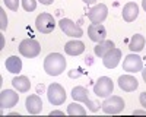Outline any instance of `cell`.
Returning <instances> with one entry per match:
<instances>
[{"label":"cell","instance_id":"603a6c76","mask_svg":"<svg viewBox=\"0 0 146 117\" xmlns=\"http://www.w3.org/2000/svg\"><path fill=\"white\" fill-rule=\"evenodd\" d=\"M22 6L27 12H34L36 9V0H22Z\"/></svg>","mask_w":146,"mask_h":117},{"label":"cell","instance_id":"8fae6325","mask_svg":"<svg viewBox=\"0 0 146 117\" xmlns=\"http://www.w3.org/2000/svg\"><path fill=\"white\" fill-rule=\"evenodd\" d=\"M19 101V95L12 91V89H5L0 94V107L2 108H12L15 107Z\"/></svg>","mask_w":146,"mask_h":117},{"label":"cell","instance_id":"1f68e13d","mask_svg":"<svg viewBox=\"0 0 146 117\" xmlns=\"http://www.w3.org/2000/svg\"><path fill=\"white\" fill-rule=\"evenodd\" d=\"M135 114H146V111H139L137 110V111H135Z\"/></svg>","mask_w":146,"mask_h":117},{"label":"cell","instance_id":"7c38bea8","mask_svg":"<svg viewBox=\"0 0 146 117\" xmlns=\"http://www.w3.org/2000/svg\"><path fill=\"white\" fill-rule=\"evenodd\" d=\"M89 38L95 43H101L107 38V29L102 23H91L88 28Z\"/></svg>","mask_w":146,"mask_h":117},{"label":"cell","instance_id":"9a60e30c","mask_svg":"<svg viewBox=\"0 0 146 117\" xmlns=\"http://www.w3.org/2000/svg\"><path fill=\"white\" fill-rule=\"evenodd\" d=\"M25 105H27V110H28L29 114H40L41 110H42V101L38 95H35V94L27 97Z\"/></svg>","mask_w":146,"mask_h":117},{"label":"cell","instance_id":"f546056e","mask_svg":"<svg viewBox=\"0 0 146 117\" xmlns=\"http://www.w3.org/2000/svg\"><path fill=\"white\" fill-rule=\"evenodd\" d=\"M142 76H143V80L146 82V67H145V69H142Z\"/></svg>","mask_w":146,"mask_h":117},{"label":"cell","instance_id":"4fadbf2b","mask_svg":"<svg viewBox=\"0 0 146 117\" xmlns=\"http://www.w3.org/2000/svg\"><path fill=\"white\" fill-rule=\"evenodd\" d=\"M120 60H121V50H118V49H111L110 50L104 57H102V63H104V66L107 67V69H114V67H117L118 66V63H120Z\"/></svg>","mask_w":146,"mask_h":117},{"label":"cell","instance_id":"44dd1931","mask_svg":"<svg viewBox=\"0 0 146 117\" xmlns=\"http://www.w3.org/2000/svg\"><path fill=\"white\" fill-rule=\"evenodd\" d=\"M111 49H114V43L111 40H104V41H101V43H98L95 45L94 51H95V56H98V57L102 58Z\"/></svg>","mask_w":146,"mask_h":117},{"label":"cell","instance_id":"9c48e42d","mask_svg":"<svg viewBox=\"0 0 146 117\" xmlns=\"http://www.w3.org/2000/svg\"><path fill=\"white\" fill-rule=\"evenodd\" d=\"M123 69L129 73H136V72H142L143 69V60L142 57L137 54H129L126 56V58L123 60Z\"/></svg>","mask_w":146,"mask_h":117},{"label":"cell","instance_id":"6da1fadb","mask_svg":"<svg viewBox=\"0 0 146 117\" xmlns=\"http://www.w3.org/2000/svg\"><path fill=\"white\" fill-rule=\"evenodd\" d=\"M66 69V58L60 53H51L44 60V70L50 76H58Z\"/></svg>","mask_w":146,"mask_h":117},{"label":"cell","instance_id":"ba28073f","mask_svg":"<svg viewBox=\"0 0 146 117\" xmlns=\"http://www.w3.org/2000/svg\"><path fill=\"white\" fill-rule=\"evenodd\" d=\"M58 25H60V28H62V31H63L66 35H69V37H73V38H80L82 35H83L82 28L78 25V23L73 22L72 19H69V18H63V19H60Z\"/></svg>","mask_w":146,"mask_h":117},{"label":"cell","instance_id":"8992f818","mask_svg":"<svg viewBox=\"0 0 146 117\" xmlns=\"http://www.w3.org/2000/svg\"><path fill=\"white\" fill-rule=\"evenodd\" d=\"M47 97L53 105H62L66 101V91L60 84H51L47 89Z\"/></svg>","mask_w":146,"mask_h":117},{"label":"cell","instance_id":"3957f363","mask_svg":"<svg viewBox=\"0 0 146 117\" xmlns=\"http://www.w3.org/2000/svg\"><path fill=\"white\" fill-rule=\"evenodd\" d=\"M72 97H73V100L78 101V102L86 104L88 108H89L91 111H94V113L100 110V104H96V102L91 101L89 92H88V89L85 88V86H75V88L72 89Z\"/></svg>","mask_w":146,"mask_h":117},{"label":"cell","instance_id":"7402d4cb","mask_svg":"<svg viewBox=\"0 0 146 117\" xmlns=\"http://www.w3.org/2000/svg\"><path fill=\"white\" fill-rule=\"evenodd\" d=\"M67 114L69 116H85L86 114V110H85L82 105H79L78 101H76V102H72V104L67 105Z\"/></svg>","mask_w":146,"mask_h":117},{"label":"cell","instance_id":"e0dca14e","mask_svg":"<svg viewBox=\"0 0 146 117\" xmlns=\"http://www.w3.org/2000/svg\"><path fill=\"white\" fill-rule=\"evenodd\" d=\"M64 51L69 56H79V54H82L85 51V44L82 41H78V40L69 41L64 45Z\"/></svg>","mask_w":146,"mask_h":117},{"label":"cell","instance_id":"277c9868","mask_svg":"<svg viewBox=\"0 0 146 117\" xmlns=\"http://www.w3.org/2000/svg\"><path fill=\"white\" fill-rule=\"evenodd\" d=\"M113 89H114V84H113L111 78H108V76H101L94 85V94L100 98L110 97L113 94Z\"/></svg>","mask_w":146,"mask_h":117},{"label":"cell","instance_id":"484cf974","mask_svg":"<svg viewBox=\"0 0 146 117\" xmlns=\"http://www.w3.org/2000/svg\"><path fill=\"white\" fill-rule=\"evenodd\" d=\"M139 101H140V104L143 105V107L146 108V92H142V94H140V97H139Z\"/></svg>","mask_w":146,"mask_h":117},{"label":"cell","instance_id":"f1b7e54d","mask_svg":"<svg viewBox=\"0 0 146 117\" xmlns=\"http://www.w3.org/2000/svg\"><path fill=\"white\" fill-rule=\"evenodd\" d=\"M96 2H98V0H83V3H86V5H94Z\"/></svg>","mask_w":146,"mask_h":117},{"label":"cell","instance_id":"4dcf8cb0","mask_svg":"<svg viewBox=\"0 0 146 117\" xmlns=\"http://www.w3.org/2000/svg\"><path fill=\"white\" fill-rule=\"evenodd\" d=\"M142 6H143V9H145V12H146V0H142Z\"/></svg>","mask_w":146,"mask_h":117},{"label":"cell","instance_id":"d6986e66","mask_svg":"<svg viewBox=\"0 0 146 117\" xmlns=\"http://www.w3.org/2000/svg\"><path fill=\"white\" fill-rule=\"evenodd\" d=\"M12 85L19 92H28L31 88V80L27 76H16L12 79Z\"/></svg>","mask_w":146,"mask_h":117},{"label":"cell","instance_id":"83f0119b","mask_svg":"<svg viewBox=\"0 0 146 117\" xmlns=\"http://www.w3.org/2000/svg\"><path fill=\"white\" fill-rule=\"evenodd\" d=\"M63 114H64L63 111H58V110H54V111L50 113V116H63Z\"/></svg>","mask_w":146,"mask_h":117},{"label":"cell","instance_id":"52a82bcc","mask_svg":"<svg viewBox=\"0 0 146 117\" xmlns=\"http://www.w3.org/2000/svg\"><path fill=\"white\" fill-rule=\"evenodd\" d=\"M35 27L41 34H50L53 32L54 27H56V22H54V18L53 15L50 13H40L35 19Z\"/></svg>","mask_w":146,"mask_h":117},{"label":"cell","instance_id":"d4e9b609","mask_svg":"<svg viewBox=\"0 0 146 117\" xmlns=\"http://www.w3.org/2000/svg\"><path fill=\"white\" fill-rule=\"evenodd\" d=\"M0 15H2V23H0V28H2V31H5L6 27H7V18L5 15V10L3 9H0Z\"/></svg>","mask_w":146,"mask_h":117},{"label":"cell","instance_id":"5bb4252c","mask_svg":"<svg viewBox=\"0 0 146 117\" xmlns=\"http://www.w3.org/2000/svg\"><path fill=\"white\" fill-rule=\"evenodd\" d=\"M118 86L126 92H133V91L137 89L139 82L135 76H131V75H121L118 78Z\"/></svg>","mask_w":146,"mask_h":117},{"label":"cell","instance_id":"ffe728a7","mask_svg":"<svg viewBox=\"0 0 146 117\" xmlns=\"http://www.w3.org/2000/svg\"><path fill=\"white\" fill-rule=\"evenodd\" d=\"M143 47H145V37L140 34H135L131 37L130 43H129V49L131 53H139L143 50Z\"/></svg>","mask_w":146,"mask_h":117},{"label":"cell","instance_id":"ac0fdd59","mask_svg":"<svg viewBox=\"0 0 146 117\" xmlns=\"http://www.w3.org/2000/svg\"><path fill=\"white\" fill-rule=\"evenodd\" d=\"M5 66H6V70H9L10 73H19L22 70V60L18 56H10L6 58Z\"/></svg>","mask_w":146,"mask_h":117},{"label":"cell","instance_id":"cb8c5ba5","mask_svg":"<svg viewBox=\"0 0 146 117\" xmlns=\"http://www.w3.org/2000/svg\"><path fill=\"white\" fill-rule=\"evenodd\" d=\"M6 7H9L10 10L13 12H18V7H19V0H3Z\"/></svg>","mask_w":146,"mask_h":117},{"label":"cell","instance_id":"7a4b0ae2","mask_svg":"<svg viewBox=\"0 0 146 117\" xmlns=\"http://www.w3.org/2000/svg\"><path fill=\"white\" fill-rule=\"evenodd\" d=\"M101 108L105 114H118L124 110V100L118 95L107 97L101 104Z\"/></svg>","mask_w":146,"mask_h":117},{"label":"cell","instance_id":"30bf717a","mask_svg":"<svg viewBox=\"0 0 146 117\" xmlns=\"http://www.w3.org/2000/svg\"><path fill=\"white\" fill-rule=\"evenodd\" d=\"M107 15H108V7L104 5V3H100V5H95L89 12H88V18L92 23H102L105 19H107Z\"/></svg>","mask_w":146,"mask_h":117},{"label":"cell","instance_id":"5b68a950","mask_svg":"<svg viewBox=\"0 0 146 117\" xmlns=\"http://www.w3.org/2000/svg\"><path fill=\"white\" fill-rule=\"evenodd\" d=\"M19 53L23 57L34 58V57H36V56L41 53V45H40V43L36 41V40L27 38V40H23L19 44Z\"/></svg>","mask_w":146,"mask_h":117},{"label":"cell","instance_id":"4316f807","mask_svg":"<svg viewBox=\"0 0 146 117\" xmlns=\"http://www.w3.org/2000/svg\"><path fill=\"white\" fill-rule=\"evenodd\" d=\"M38 2H41L42 5L48 6V5H53V2H54V0H38Z\"/></svg>","mask_w":146,"mask_h":117},{"label":"cell","instance_id":"2e32d148","mask_svg":"<svg viewBox=\"0 0 146 117\" xmlns=\"http://www.w3.org/2000/svg\"><path fill=\"white\" fill-rule=\"evenodd\" d=\"M139 15V6L135 2H129L123 7V19L126 22H133Z\"/></svg>","mask_w":146,"mask_h":117}]
</instances>
